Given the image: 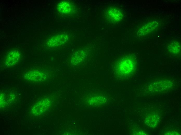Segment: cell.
<instances>
[{
    "label": "cell",
    "instance_id": "11",
    "mask_svg": "<svg viewBox=\"0 0 181 135\" xmlns=\"http://www.w3.org/2000/svg\"><path fill=\"white\" fill-rule=\"evenodd\" d=\"M168 48V50L171 53L175 54H178L180 50L179 43L176 41H173L171 43Z\"/></svg>",
    "mask_w": 181,
    "mask_h": 135
},
{
    "label": "cell",
    "instance_id": "9",
    "mask_svg": "<svg viewBox=\"0 0 181 135\" xmlns=\"http://www.w3.org/2000/svg\"><path fill=\"white\" fill-rule=\"evenodd\" d=\"M84 54L82 51L76 52L71 58L70 64L72 65L75 66L80 64L83 60Z\"/></svg>",
    "mask_w": 181,
    "mask_h": 135
},
{
    "label": "cell",
    "instance_id": "4",
    "mask_svg": "<svg viewBox=\"0 0 181 135\" xmlns=\"http://www.w3.org/2000/svg\"><path fill=\"white\" fill-rule=\"evenodd\" d=\"M68 39V36L66 34H60L52 37L48 39L47 42L50 47L60 46L66 43Z\"/></svg>",
    "mask_w": 181,
    "mask_h": 135
},
{
    "label": "cell",
    "instance_id": "3",
    "mask_svg": "<svg viewBox=\"0 0 181 135\" xmlns=\"http://www.w3.org/2000/svg\"><path fill=\"white\" fill-rule=\"evenodd\" d=\"M21 55L17 50L14 49L11 50L8 54L4 62L5 66L7 67L13 66L19 61Z\"/></svg>",
    "mask_w": 181,
    "mask_h": 135
},
{
    "label": "cell",
    "instance_id": "6",
    "mask_svg": "<svg viewBox=\"0 0 181 135\" xmlns=\"http://www.w3.org/2000/svg\"><path fill=\"white\" fill-rule=\"evenodd\" d=\"M108 18L115 22L120 21L122 18L123 15L120 11L116 8H110L107 12Z\"/></svg>",
    "mask_w": 181,
    "mask_h": 135
},
{
    "label": "cell",
    "instance_id": "5",
    "mask_svg": "<svg viewBox=\"0 0 181 135\" xmlns=\"http://www.w3.org/2000/svg\"><path fill=\"white\" fill-rule=\"evenodd\" d=\"M158 24L156 21H152L143 25L138 32L139 35H145L155 30L158 26Z\"/></svg>",
    "mask_w": 181,
    "mask_h": 135
},
{
    "label": "cell",
    "instance_id": "8",
    "mask_svg": "<svg viewBox=\"0 0 181 135\" xmlns=\"http://www.w3.org/2000/svg\"><path fill=\"white\" fill-rule=\"evenodd\" d=\"M58 11L63 14H67L72 11L73 7L72 5L67 1H62L58 5Z\"/></svg>",
    "mask_w": 181,
    "mask_h": 135
},
{
    "label": "cell",
    "instance_id": "10",
    "mask_svg": "<svg viewBox=\"0 0 181 135\" xmlns=\"http://www.w3.org/2000/svg\"><path fill=\"white\" fill-rule=\"evenodd\" d=\"M125 63H124L122 62L119 65V70H123L122 72H125V74H128L132 72L133 69L134 63L130 59H126L125 60Z\"/></svg>",
    "mask_w": 181,
    "mask_h": 135
},
{
    "label": "cell",
    "instance_id": "2",
    "mask_svg": "<svg viewBox=\"0 0 181 135\" xmlns=\"http://www.w3.org/2000/svg\"><path fill=\"white\" fill-rule=\"evenodd\" d=\"M50 100L44 99L35 104L31 109V112L35 116L41 114L45 111L50 105Z\"/></svg>",
    "mask_w": 181,
    "mask_h": 135
},
{
    "label": "cell",
    "instance_id": "12",
    "mask_svg": "<svg viewBox=\"0 0 181 135\" xmlns=\"http://www.w3.org/2000/svg\"><path fill=\"white\" fill-rule=\"evenodd\" d=\"M179 134L178 133L175 132L174 133V132H170V133L169 132L168 133H166L165 134L168 135H178L179 134Z\"/></svg>",
    "mask_w": 181,
    "mask_h": 135
},
{
    "label": "cell",
    "instance_id": "7",
    "mask_svg": "<svg viewBox=\"0 0 181 135\" xmlns=\"http://www.w3.org/2000/svg\"><path fill=\"white\" fill-rule=\"evenodd\" d=\"M159 119V116L156 113H151L146 117L145 123L148 126L154 127L156 126Z\"/></svg>",
    "mask_w": 181,
    "mask_h": 135
},
{
    "label": "cell",
    "instance_id": "1",
    "mask_svg": "<svg viewBox=\"0 0 181 135\" xmlns=\"http://www.w3.org/2000/svg\"><path fill=\"white\" fill-rule=\"evenodd\" d=\"M47 76L45 72L38 70L28 71L24 75V77L26 79L34 82L44 81L47 79Z\"/></svg>",
    "mask_w": 181,
    "mask_h": 135
}]
</instances>
